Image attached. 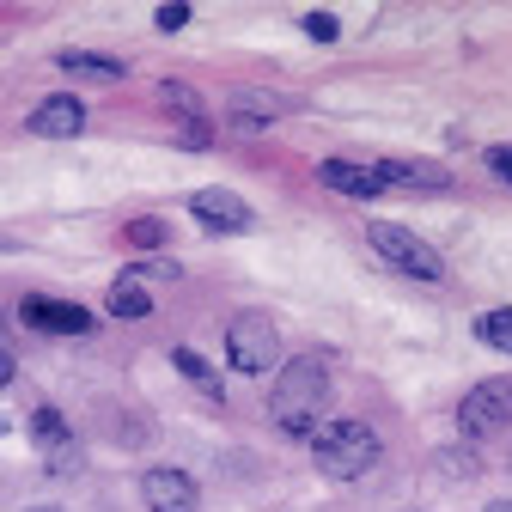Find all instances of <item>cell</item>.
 I'll list each match as a JSON object with an SVG mask.
<instances>
[{
	"instance_id": "cell-1",
	"label": "cell",
	"mask_w": 512,
	"mask_h": 512,
	"mask_svg": "<svg viewBox=\"0 0 512 512\" xmlns=\"http://www.w3.org/2000/svg\"><path fill=\"white\" fill-rule=\"evenodd\" d=\"M324 403H330V366L317 360V354L287 360L281 378H275V391H269V415H275V427H281V433H311L317 415H324Z\"/></svg>"
},
{
	"instance_id": "cell-2",
	"label": "cell",
	"mask_w": 512,
	"mask_h": 512,
	"mask_svg": "<svg viewBox=\"0 0 512 512\" xmlns=\"http://www.w3.org/2000/svg\"><path fill=\"white\" fill-rule=\"evenodd\" d=\"M311 458L330 482H354V476H366L378 464V433L366 421H330V427H317Z\"/></svg>"
},
{
	"instance_id": "cell-3",
	"label": "cell",
	"mask_w": 512,
	"mask_h": 512,
	"mask_svg": "<svg viewBox=\"0 0 512 512\" xmlns=\"http://www.w3.org/2000/svg\"><path fill=\"white\" fill-rule=\"evenodd\" d=\"M275 360H281V330L269 324L263 311H238L226 324V366L256 378V372H269Z\"/></svg>"
},
{
	"instance_id": "cell-4",
	"label": "cell",
	"mask_w": 512,
	"mask_h": 512,
	"mask_svg": "<svg viewBox=\"0 0 512 512\" xmlns=\"http://www.w3.org/2000/svg\"><path fill=\"white\" fill-rule=\"evenodd\" d=\"M366 244L384 256L391 269H403V275H415V281H439L445 275V263H439V250L427 244V238H415L409 226H391V220H372L366 226Z\"/></svg>"
},
{
	"instance_id": "cell-5",
	"label": "cell",
	"mask_w": 512,
	"mask_h": 512,
	"mask_svg": "<svg viewBox=\"0 0 512 512\" xmlns=\"http://www.w3.org/2000/svg\"><path fill=\"white\" fill-rule=\"evenodd\" d=\"M500 427H512V378H482L476 391L458 403V433L464 439H488Z\"/></svg>"
},
{
	"instance_id": "cell-6",
	"label": "cell",
	"mask_w": 512,
	"mask_h": 512,
	"mask_svg": "<svg viewBox=\"0 0 512 512\" xmlns=\"http://www.w3.org/2000/svg\"><path fill=\"white\" fill-rule=\"evenodd\" d=\"M19 317H25L31 330H49V336H86V330H92V311H86V305L49 299V293H31V299L19 305Z\"/></svg>"
},
{
	"instance_id": "cell-7",
	"label": "cell",
	"mask_w": 512,
	"mask_h": 512,
	"mask_svg": "<svg viewBox=\"0 0 512 512\" xmlns=\"http://www.w3.org/2000/svg\"><path fill=\"white\" fill-rule=\"evenodd\" d=\"M189 214H196L202 232H250V202L232 196V189H196Z\"/></svg>"
},
{
	"instance_id": "cell-8",
	"label": "cell",
	"mask_w": 512,
	"mask_h": 512,
	"mask_svg": "<svg viewBox=\"0 0 512 512\" xmlns=\"http://www.w3.org/2000/svg\"><path fill=\"white\" fill-rule=\"evenodd\" d=\"M141 500H147L153 512H196V476L159 464V470L141 476Z\"/></svg>"
},
{
	"instance_id": "cell-9",
	"label": "cell",
	"mask_w": 512,
	"mask_h": 512,
	"mask_svg": "<svg viewBox=\"0 0 512 512\" xmlns=\"http://www.w3.org/2000/svg\"><path fill=\"white\" fill-rule=\"evenodd\" d=\"M31 135H43V141H74V135H86V104L68 98V92L43 98V104L31 110Z\"/></svg>"
},
{
	"instance_id": "cell-10",
	"label": "cell",
	"mask_w": 512,
	"mask_h": 512,
	"mask_svg": "<svg viewBox=\"0 0 512 512\" xmlns=\"http://www.w3.org/2000/svg\"><path fill=\"white\" fill-rule=\"evenodd\" d=\"M317 177H324L336 196H354V202H372L378 189H384L378 165H354V159H324V165H317Z\"/></svg>"
},
{
	"instance_id": "cell-11",
	"label": "cell",
	"mask_w": 512,
	"mask_h": 512,
	"mask_svg": "<svg viewBox=\"0 0 512 512\" xmlns=\"http://www.w3.org/2000/svg\"><path fill=\"white\" fill-rule=\"evenodd\" d=\"M378 177H384V189H452V171L421 165V159H384Z\"/></svg>"
},
{
	"instance_id": "cell-12",
	"label": "cell",
	"mask_w": 512,
	"mask_h": 512,
	"mask_svg": "<svg viewBox=\"0 0 512 512\" xmlns=\"http://www.w3.org/2000/svg\"><path fill=\"white\" fill-rule=\"evenodd\" d=\"M275 116H281V98H269V92H232V104H226V122L238 135H263Z\"/></svg>"
},
{
	"instance_id": "cell-13",
	"label": "cell",
	"mask_w": 512,
	"mask_h": 512,
	"mask_svg": "<svg viewBox=\"0 0 512 512\" xmlns=\"http://www.w3.org/2000/svg\"><path fill=\"white\" fill-rule=\"evenodd\" d=\"M61 74H74V80H122V61H110V55H92V49H61V61H55Z\"/></svg>"
},
{
	"instance_id": "cell-14",
	"label": "cell",
	"mask_w": 512,
	"mask_h": 512,
	"mask_svg": "<svg viewBox=\"0 0 512 512\" xmlns=\"http://www.w3.org/2000/svg\"><path fill=\"white\" fill-rule=\"evenodd\" d=\"M110 311H116V317H128V324L153 311V293L141 287V275H135V269H128V275H116V287H110Z\"/></svg>"
},
{
	"instance_id": "cell-15",
	"label": "cell",
	"mask_w": 512,
	"mask_h": 512,
	"mask_svg": "<svg viewBox=\"0 0 512 512\" xmlns=\"http://www.w3.org/2000/svg\"><path fill=\"white\" fill-rule=\"evenodd\" d=\"M476 342H488V348L512 354V305H494V311H482V317H476Z\"/></svg>"
},
{
	"instance_id": "cell-16",
	"label": "cell",
	"mask_w": 512,
	"mask_h": 512,
	"mask_svg": "<svg viewBox=\"0 0 512 512\" xmlns=\"http://www.w3.org/2000/svg\"><path fill=\"white\" fill-rule=\"evenodd\" d=\"M171 366H177L189 384H202V397H214V403H220V378H214V366H208L196 348H177V354H171Z\"/></svg>"
},
{
	"instance_id": "cell-17",
	"label": "cell",
	"mask_w": 512,
	"mask_h": 512,
	"mask_svg": "<svg viewBox=\"0 0 512 512\" xmlns=\"http://www.w3.org/2000/svg\"><path fill=\"white\" fill-rule=\"evenodd\" d=\"M31 439L43 445V458H49V452H61V445H68V421H61L55 409H31Z\"/></svg>"
},
{
	"instance_id": "cell-18",
	"label": "cell",
	"mask_w": 512,
	"mask_h": 512,
	"mask_svg": "<svg viewBox=\"0 0 512 512\" xmlns=\"http://www.w3.org/2000/svg\"><path fill=\"white\" fill-rule=\"evenodd\" d=\"M159 104H165V110H177V116H183V128H189V122H202V98L189 92V86H177V80H165V86H159Z\"/></svg>"
},
{
	"instance_id": "cell-19",
	"label": "cell",
	"mask_w": 512,
	"mask_h": 512,
	"mask_svg": "<svg viewBox=\"0 0 512 512\" xmlns=\"http://www.w3.org/2000/svg\"><path fill=\"white\" fill-rule=\"evenodd\" d=\"M128 244L159 250V244H165V220H135V226H128Z\"/></svg>"
},
{
	"instance_id": "cell-20",
	"label": "cell",
	"mask_w": 512,
	"mask_h": 512,
	"mask_svg": "<svg viewBox=\"0 0 512 512\" xmlns=\"http://www.w3.org/2000/svg\"><path fill=\"white\" fill-rule=\"evenodd\" d=\"M336 13H305V37H317V43H336Z\"/></svg>"
},
{
	"instance_id": "cell-21",
	"label": "cell",
	"mask_w": 512,
	"mask_h": 512,
	"mask_svg": "<svg viewBox=\"0 0 512 512\" xmlns=\"http://www.w3.org/2000/svg\"><path fill=\"white\" fill-rule=\"evenodd\" d=\"M153 19H159V31H183L189 25V7H177V0H171V7H159Z\"/></svg>"
},
{
	"instance_id": "cell-22",
	"label": "cell",
	"mask_w": 512,
	"mask_h": 512,
	"mask_svg": "<svg viewBox=\"0 0 512 512\" xmlns=\"http://www.w3.org/2000/svg\"><path fill=\"white\" fill-rule=\"evenodd\" d=\"M488 171H494V177L512 189V147H494V153H488Z\"/></svg>"
},
{
	"instance_id": "cell-23",
	"label": "cell",
	"mask_w": 512,
	"mask_h": 512,
	"mask_svg": "<svg viewBox=\"0 0 512 512\" xmlns=\"http://www.w3.org/2000/svg\"><path fill=\"white\" fill-rule=\"evenodd\" d=\"M13 372H19V366H13V354L0 348V391H7V384H13Z\"/></svg>"
},
{
	"instance_id": "cell-24",
	"label": "cell",
	"mask_w": 512,
	"mask_h": 512,
	"mask_svg": "<svg viewBox=\"0 0 512 512\" xmlns=\"http://www.w3.org/2000/svg\"><path fill=\"white\" fill-rule=\"evenodd\" d=\"M482 512H512V500H494V506H482Z\"/></svg>"
},
{
	"instance_id": "cell-25",
	"label": "cell",
	"mask_w": 512,
	"mask_h": 512,
	"mask_svg": "<svg viewBox=\"0 0 512 512\" xmlns=\"http://www.w3.org/2000/svg\"><path fill=\"white\" fill-rule=\"evenodd\" d=\"M31 512H61V506H31Z\"/></svg>"
}]
</instances>
